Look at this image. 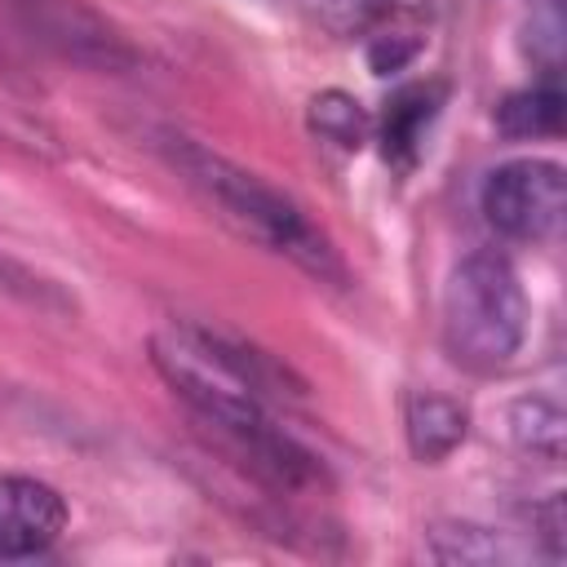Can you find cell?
<instances>
[{
    "label": "cell",
    "instance_id": "cell-1",
    "mask_svg": "<svg viewBox=\"0 0 567 567\" xmlns=\"http://www.w3.org/2000/svg\"><path fill=\"white\" fill-rule=\"evenodd\" d=\"M151 363L199 421V430L217 443V452L252 474L261 487H270L275 496H310L328 487V470L319 465V456L266 412V399L208 363L190 341H182L177 328L151 341Z\"/></svg>",
    "mask_w": 567,
    "mask_h": 567
},
{
    "label": "cell",
    "instance_id": "cell-2",
    "mask_svg": "<svg viewBox=\"0 0 567 567\" xmlns=\"http://www.w3.org/2000/svg\"><path fill=\"white\" fill-rule=\"evenodd\" d=\"M151 146L164 155V164L239 235L252 239L257 248L288 257L297 270L315 275L319 284L346 288V261L332 248V239L301 213L297 199H288L279 186H270L266 177L248 173L244 164L226 159L221 151L177 133V128H155Z\"/></svg>",
    "mask_w": 567,
    "mask_h": 567
},
{
    "label": "cell",
    "instance_id": "cell-3",
    "mask_svg": "<svg viewBox=\"0 0 567 567\" xmlns=\"http://www.w3.org/2000/svg\"><path fill=\"white\" fill-rule=\"evenodd\" d=\"M527 341V292L496 252H470L443 288V346L470 372H501Z\"/></svg>",
    "mask_w": 567,
    "mask_h": 567
},
{
    "label": "cell",
    "instance_id": "cell-4",
    "mask_svg": "<svg viewBox=\"0 0 567 567\" xmlns=\"http://www.w3.org/2000/svg\"><path fill=\"white\" fill-rule=\"evenodd\" d=\"M4 9L40 49L58 53L62 62L97 75L142 71V49L84 0H4Z\"/></svg>",
    "mask_w": 567,
    "mask_h": 567
},
{
    "label": "cell",
    "instance_id": "cell-5",
    "mask_svg": "<svg viewBox=\"0 0 567 567\" xmlns=\"http://www.w3.org/2000/svg\"><path fill=\"white\" fill-rule=\"evenodd\" d=\"M483 217L492 230L518 244H540L558 235L567 213V177L554 159H514L487 173L483 182Z\"/></svg>",
    "mask_w": 567,
    "mask_h": 567
},
{
    "label": "cell",
    "instance_id": "cell-6",
    "mask_svg": "<svg viewBox=\"0 0 567 567\" xmlns=\"http://www.w3.org/2000/svg\"><path fill=\"white\" fill-rule=\"evenodd\" d=\"M66 527V501L22 474L0 478V558H31L44 554Z\"/></svg>",
    "mask_w": 567,
    "mask_h": 567
},
{
    "label": "cell",
    "instance_id": "cell-7",
    "mask_svg": "<svg viewBox=\"0 0 567 567\" xmlns=\"http://www.w3.org/2000/svg\"><path fill=\"white\" fill-rule=\"evenodd\" d=\"M182 341H190L208 363H217L226 377H235L239 385H248L257 399H306V381L284 368L275 354L257 350L252 341L244 337H226V332H213V328H199V323H182L177 328Z\"/></svg>",
    "mask_w": 567,
    "mask_h": 567
},
{
    "label": "cell",
    "instance_id": "cell-8",
    "mask_svg": "<svg viewBox=\"0 0 567 567\" xmlns=\"http://www.w3.org/2000/svg\"><path fill=\"white\" fill-rule=\"evenodd\" d=\"M403 430H408L412 456L425 461V465H434V461H447V456L465 443V434H470V412H465L456 399H447V394L421 390V394L408 399Z\"/></svg>",
    "mask_w": 567,
    "mask_h": 567
},
{
    "label": "cell",
    "instance_id": "cell-9",
    "mask_svg": "<svg viewBox=\"0 0 567 567\" xmlns=\"http://www.w3.org/2000/svg\"><path fill=\"white\" fill-rule=\"evenodd\" d=\"M439 97H443L439 84H412V89H399V93L390 97V111H385V120H381V151H385L390 164L408 168V164L416 159L421 133H425V124L434 120Z\"/></svg>",
    "mask_w": 567,
    "mask_h": 567
},
{
    "label": "cell",
    "instance_id": "cell-10",
    "mask_svg": "<svg viewBox=\"0 0 567 567\" xmlns=\"http://www.w3.org/2000/svg\"><path fill=\"white\" fill-rule=\"evenodd\" d=\"M430 554L439 563H461V567H496V563L523 558V549L509 536H501L483 523H461V518L430 527Z\"/></svg>",
    "mask_w": 567,
    "mask_h": 567
},
{
    "label": "cell",
    "instance_id": "cell-11",
    "mask_svg": "<svg viewBox=\"0 0 567 567\" xmlns=\"http://www.w3.org/2000/svg\"><path fill=\"white\" fill-rule=\"evenodd\" d=\"M509 434L527 456H540L549 465L563 461V439H567V416L554 399L527 394L509 408Z\"/></svg>",
    "mask_w": 567,
    "mask_h": 567
},
{
    "label": "cell",
    "instance_id": "cell-12",
    "mask_svg": "<svg viewBox=\"0 0 567 567\" xmlns=\"http://www.w3.org/2000/svg\"><path fill=\"white\" fill-rule=\"evenodd\" d=\"M0 297L27 306V310H35V315H53V319H71V315L80 310L75 297H71L58 279H49L44 270H35V266L9 257L4 248H0Z\"/></svg>",
    "mask_w": 567,
    "mask_h": 567
},
{
    "label": "cell",
    "instance_id": "cell-13",
    "mask_svg": "<svg viewBox=\"0 0 567 567\" xmlns=\"http://www.w3.org/2000/svg\"><path fill=\"white\" fill-rule=\"evenodd\" d=\"M496 128L505 137H554L563 128V89L536 84V89L509 93L496 106Z\"/></svg>",
    "mask_w": 567,
    "mask_h": 567
},
{
    "label": "cell",
    "instance_id": "cell-14",
    "mask_svg": "<svg viewBox=\"0 0 567 567\" xmlns=\"http://www.w3.org/2000/svg\"><path fill=\"white\" fill-rule=\"evenodd\" d=\"M306 120H310V133H315L319 142L337 146V151H359V146L368 142V133H372L368 111H363L350 93H341V89L319 93V97L310 102Z\"/></svg>",
    "mask_w": 567,
    "mask_h": 567
},
{
    "label": "cell",
    "instance_id": "cell-15",
    "mask_svg": "<svg viewBox=\"0 0 567 567\" xmlns=\"http://www.w3.org/2000/svg\"><path fill=\"white\" fill-rule=\"evenodd\" d=\"M394 0H323V13L332 18V27L350 31V27H368L381 13H390Z\"/></svg>",
    "mask_w": 567,
    "mask_h": 567
},
{
    "label": "cell",
    "instance_id": "cell-16",
    "mask_svg": "<svg viewBox=\"0 0 567 567\" xmlns=\"http://www.w3.org/2000/svg\"><path fill=\"white\" fill-rule=\"evenodd\" d=\"M0 84H27V80L18 75V62L4 53V44H0Z\"/></svg>",
    "mask_w": 567,
    "mask_h": 567
}]
</instances>
